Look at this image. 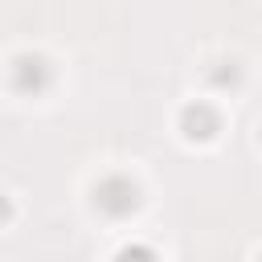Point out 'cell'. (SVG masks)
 <instances>
[{
	"mask_svg": "<svg viewBox=\"0 0 262 262\" xmlns=\"http://www.w3.org/2000/svg\"><path fill=\"white\" fill-rule=\"evenodd\" d=\"M115 262H156V254H151L147 246H127V250H119Z\"/></svg>",
	"mask_w": 262,
	"mask_h": 262,
	"instance_id": "4",
	"label": "cell"
},
{
	"mask_svg": "<svg viewBox=\"0 0 262 262\" xmlns=\"http://www.w3.org/2000/svg\"><path fill=\"white\" fill-rule=\"evenodd\" d=\"M0 217H12V205H8L4 196H0Z\"/></svg>",
	"mask_w": 262,
	"mask_h": 262,
	"instance_id": "5",
	"label": "cell"
},
{
	"mask_svg": "<svg viewBox=\"0 0 262 262\" xmlns=\"http://www.w3.org/2000/svg\"><path fill=\"white\" fill-rule=\"evenodd\" d=\"M94 205L106 213V217H127L139 209V188L127 180V176H106L98 188H94Z\"/></svg>",
	"mask_w": 262,
	"mask_h": 262,
	"instance_id": "1",
	"label": "cell"
},
{
	"mask_svg": "<svg viewBox=\"0 0 262 262\" xmlns=\"http://www.w3.org/2000/svg\"><path fill=\"white\" fill-rule=\"evenodd\" d=\"M180 127H184L188 139H213V135H217V115H213L205 102H196V106H188V111L180 115Z\"/></svg>",
	"mask_w": 262,
	"mask_h": 262,
	"instance_id": "3",
	"label": "cell"
},
{
	"mask_svg": "<svg viewBox=\"0 0 262 262\" xmlns=\"http://www.w3.org/2000/svg\"><path fill=\"white\" fill-rule=\"evenodd\" d=\"M12 78H16V90L41 94V90L53 82V70H49V61H45L41 53H20L16 66H12Z\"/></svg>",
	"mask_w": 262,
	"mask_h": 262,
	"instance_id": "2",
	"label": "cell"
}]
</instances>
